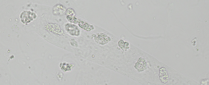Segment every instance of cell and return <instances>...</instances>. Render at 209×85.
<instances>
[{
	"mask_svg": "<svg viewBox=\"0 0 209 85\" xmlns=\"http://www.w3.org/2000/svg\"><path fill=\"white\" fill-rule=\"evenodd\" d=\"M63 26L67 35L72 38H78L82 35V30L75 24L67 22L64 23Z\"/></svg>",
	"mask_w": 209,
	"mask_h": 85,
	"instance_id": "cell-2",
	"label": "cell"
},
{
	"mask_svg": "<svg viewBox=\"0 0 209 85\" xmlns=\"http://www.w3.org/2000/svg\"><path fill=\"white\" fill-rule=\"evenodd\" d=\"M74 64L71 62L63 61L60 62L59 64V68L61 70L64 72L71 71L74 68Z\"/></svg>",
	"mask_w": 209,
	"mask_h": 85,
	"instance_id": "cell-3",
	"label": "cell"
},
{
	"mask_svg": "<svg viewBox=\"0 0 209 85\" xmlns=\"http://www.w3.org/2000/svg\"><path fill=\"white\" fill-rule=\"evenodd\" d=\"M37 13L34 11L24 10L20 13L19 19L20 22L25 26H28L37 18Z\"/></svg>",
	"mask_w": 209,
	"mask_h": 85,
	"instance_id": "cell-1",
	"label": "cell"
},
{
	"mask_svg": "<svg viewBox=\"0 0 209 85\" xmlns=\"http://www.w3.org/2000/svg\"><path fill=\"white\" fill-rule=\"evenodd\" d=\"M66 10L65 7L61 4H57L53 9V13L55 15L61 16L65 13Z\"/></svg>",
	"mask_w": 209,
	"mask_h": 85,
	"instance_id": "cell-4",
	"label": "cell"
}]
</instances>
